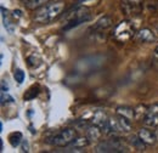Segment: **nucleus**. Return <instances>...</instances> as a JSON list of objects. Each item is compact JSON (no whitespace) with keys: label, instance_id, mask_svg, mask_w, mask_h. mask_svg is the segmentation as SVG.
I'll return each mask as SVG.
<instances>
[{"label":"nucleus","instance_id":"obj_1","mask_svg":"<svg viewBox=\"0 0 158 153\" xmlns=\"http://www.w3.org/2000/svg\"><path fill=\"white\" fill-rule=\"evenodd\" d=\"M64 1H54L48 2L40 9L35 10L33 21L38 24H49L57 19L64 10Z\"/></svg>","mask_w":158,"mask_h":153},{"label":"nucleus","instance_id":"obj_2","mask_svg":"<svg viewBox=\"0 0 158 153\" xmlns=\"http://www.w3.org/2000/svg\"><path fill=\"white\" fill-rule=\"evenodd\" d=\"M91 19V14L90 10L85 6H78L73 9L72 11L67 12L64 16V26L63 31H69L74 27H78L81 23H85Z\"/></svg>","mask_w":158,"mask_h":153},{"label":"nucleus","instance_id":"obj_3","mask_svg":"<svg viewBox=\"0 0 158 153\" xmlns=\"http://www.w3.org/2000/svg\"><path fill=\"white\" fill-rule=\"evenodd\" d=\"M77 137H78V134H77L76 129L66 128V129H62L60 131L54 133L46 140V142L55 147H67V146L72 145V142Z\"/></svg>","mask_w":158,"mask_h":153},{"label":"nucleus","instance_id":"obj_4","mask_svg":"<svg viewBox=\"0 0 158 153\" xmlns=\"http://www.w3.org/2000/svg\"><path fill=\"white\" fill-rule=\"evenodd\" d=\"M125 151H127V146L119 139L100 142L96 146V152L99 153H119L125 152Z\"/></svg>","mask_w":158,"mask_h":153},{"label":"nucleus","instance_id":"obj_5","mask_svg":"<svg viewBox=\"0 0 158 153\" xmlns=\"http://www.w3.org/2000/svg\"><path fill=\"white\" fill-rule=\"evenodd\" d=\"M114 38L119 41H127L133 37L134 34V28L133 26L128 22V21H123L120 22L114 29Z\"/></svg>","mask_w":158,"mask_h":153},{"label":"nucleus","instance_id":"obj_6","mask_svg":"<svg viewBox=\"0 0 158 153\" xmlns=\"http://www.w3.org/2000/svg\"><path fill=\"white\" fill-rule=\"evenodd\" d=\"M143 124L148 128H158V103L147 108V112L143 117Z\"/></svg>","mask_w":158,"mask_h":153},{"label":"nucleus","instance_id":"obj_7","mask_svg":"<svg viewBox=\"0 0 158 153\" xmlns=\"http://www.w3.org/2000/svg\"><path fill=\"white\" fill-rule=\"evenodd\" d=\"M112 24H113V19H111L110 16H103L99 21H96V23L90 28V31H93V32H102V31L110 28Z\"/></svg>","mask_w":158,"mask_h":153},{"label":"nucleus","instance_id":"obj_8","mask_svg":"<svg viewBox=\"0 0 158 153\" xmlns=\"http://www.w3.org/2000/svg\"><path fill=\"white\" fill-rule=\"evenodd\" d=\"M138 135H139V137H140L146 145H155V143H156V140H157L156 135H155V133H153L152 130H148L147 128L140 129Z\"/></svg>","mask_w":158,"mask_h":153},{"label":"nucleus","instance_id":"obj_9","mask_svg":"<svg viewBox=\"0 0 158 153\" xmlns=\"http://www.w3.org/2000/svg\"><path fill=\"white\" fill-rule=\"evenodd\" d=\"M86 134H88L86 136L89 137L90 141H98L103 133H102V130L100 129L98 125H94L93 124V125H89L86 128Z\"/></svg>","mask_w":158,"mask_h":153},{"label":"nucleus","instance_id":"obj_10","mask_svg":"<svg viewBox=\"0 0 158 153\" xmlns=\"http://www.w3.org/2000/svg\"><path fill=\"white\" fill-rule=\"evenodd\" d=\"M136 38L141 43H152L156 39V37L153 35V33L150 29L145 28V29H141L138 34H136Z\"/></svg>","mask_w":158,"mask_h":153},{"label":"nucleus","instance_id":"obj_11","mask_svg":"<svg viewBox=\"0 0 158 153\" xmlns=\"http://www.w3.org/2000/svg\"><path fill=\"white\" fill-rule=\"evenodd\" d=\"M21 1L28 10H38L49 2V0H21Z\"/></svg>","mask_w":158,"mask_h":153},{"label":"nucleus","instance_id":"obj_12","mask_svg":"<svg viewBox=\"0 0 158 153\" xmlns=\"http://www.w3.org/2000/svg\"><path fill=\"white\" fill-rule=\"evenodd\" d=\"M90 145V140H89V137L88 136H84V137H77L73 142H72V147L73 148H78L81 151V148H84V147H88Z\"/></svg>","mask_w":158,"mask_h":153},{"label":"nucleus","instance_id":"obj_13","mask_svg":"<svg viewBox=\"0 0 158 153\" xmlns=\"http://www.w3.org/2000/svg\"><path fill=\"white\" fill-rule=\"evenodd\" d=\"M117 114L123 115V117L131 120L135 117V110H133L130 107H118L117 108Z\"/></svg>","mask_w":158,"mask_h":153},{"label":"nucleus","instance_id":"obj_14","mask_svg":"<svg viewBox=\"0 0 158 153\" xmlns=\"http://www.w3.org/2000/svg\"><path fill=\"white\" fill-rule=\"evenodd\" d=\"M40 93V89L39 86H32V88H29L27 91H26V94L23 95V98H24V101H31V100H33V98H35L37 96L39 95Z\"/></svg>","mask_w":158,"mask_h":153},{"label":"nucleus","instance_id":"obj_15","mask_svg":"<svg viewBox=\"0 0 158 153\" xmlns=\"http://www.w3.org/2000/svg\"><path fill=\"white\" fill-rule=\"evenodd\" d=\"M22 141V134L19 131H15V133H11L9 135V142L12 147H17Z\"/></svg>","mask_w":158,"mask_h":153},{"label":"nucleus","instance_id":"obj_16","mask_svg":"<svg viewBox=\"0 0 158 153\" xmlns=\"http://www.w3.org/2000/svg\"><path fill=\"white\" fill-rule=\"evenodd\" d=\"M130 142H131V145L139 150V151H145V148H146V143L139 137V135H135V136H131V139H130Z\"/></svg>","mask_w":158,"mask_h":153},{"label":"nucleus","instance_id":"obj_17","mask_svg":"<svg viewBox=\"0 0 158 153\" xmlns=\"http://www.w3.org/2000/svg\"><path fill=\"white\" fill-rule=\"evenodd\" d=\"M1 12H2V21H4V26L6 28V31H9L10 33L14 32V24L10 22V19H7V11L5 10L4 6H1Z\"/></svg>","mask_w":158,"mask_h":153},{"label":"nucleus","instance_id":"obj_18","mask_svg":"<svg viewBox=\"0 0 158 153\" xmlns=\"http://www.w3.org/2000/svg\"><path fill=\"white\" fill-rule=\"evenodd\" d=\"M14 78H15V80H16L19 84L23 83V81H24V78H26L24 72H23V71H21V69H16V71H15V73H14Z\"/></svg>","mask_w":158,"mask_h":153},{"label":"nucleus","instance_id":"obj_19","mask_svg":"<svg viewBox=\"0 0 158 153\" xmlns=\"http://www.w3.org/2000/svg\"><path fill=\"white\" fill-rule=\"evenodd\" d=\"M14 98L11 96H9L7 93H1V105L4 106L5 103H12Z\"/></svg>","mask_w":158,"mask_h":153},{"label":"nucleus","instance_id":"obj_20","mask_svg":"<svg viewBox=\"0 0 158 153\" xmlns=\"http://www.w3.org/2000/svg\"><path fill=\"white\" fill-rule=\"evenodd\" d=\"M9 91V85L5 80L1 81V93H7Z\"/></svg>","mask_w":158,"mask_h":153},{"label":"nucleus","instance_id":"obj_21","mask_svg":"<svg viewBox=\"0 0 158 153\" xmlns=\"http://www.w3.org/2000/svg\"><path fill=\"white\" fill-rule=\"evenodd\" d=\"M153 58L158 61V46L156 48V49H155V52H153Z\"/></svg>","mask_w":158,"mask_h":153},{"label":"nucleus","instance_id":"obj_22","mask_svg":"<svg viewBox=\"0 0 158 153\" xmlns=\"http://www.w3.org/2000/svg\"><path fill=\"white\" fill-rule=\"evenodd\" d=\"M156 29H157V33H158V26H157V28H156Z\"/></svg>","mask_w":158,"mask_h":153},{"label":"nucleus","instance_id":"obj_23","mask_svg":"<svg viewBox=\"0 0 158 153\" xmlns=\"http://www.w3.org/2000/svg\"><path fill=\"white\" fill-rule=\"evenodd\" d=\"M49 1H50V0H49Z\"/></svg>","mask_w":158,"mask_h":153}]
</instances>
